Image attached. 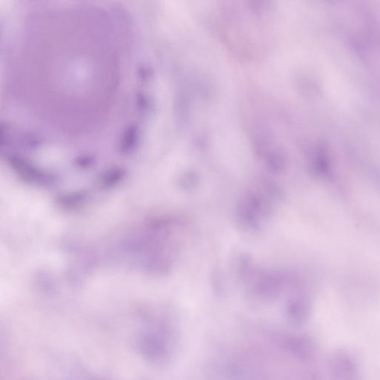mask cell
<instances>
[{"mask_svg": "<svg viewBox=\"0 0 380 380\" xmlns=\"http://www.w3.org/2000/svg\"><path fill=\"white\" fill-rule=\"evenodd\" d=\"M260 186L259 191L249 190L236 205L235 224L245 232L261 229L263 220L270 216L272 211L271 199L274 197L264 186Z\"/></svg>", "mask_w": 380, "mask_h": 380, "instance_id": "1", "label": "cell"}, {"mask_svg": "<svg viewBox=\"0 0 380 380\" xmlns=\"http://www.w3.org/2000/svg\"><path fill=\"white\" fill-rule=\"evenodd\" d=\"M246 283L249 297L257 302L268 303L278 297L285 277L278 272H259L255 269Z\"/></svg>", "mask_w": 380, "mask_h": 380, "instance_id": "2", "label": "cell"}, {"mask_svg": "<svg viewBox=\"0 0 380 380\" xmlns=\"http://www.w3.org/2000/svg\"><path fill=\"white\" fill-rule=\"evenodd\" d=\"M287 313L292 320H303L306 314V306L299 298H295L289 303Z\"/></svg>", "mask_w": 380, "mask_h": 380, "instance_id": "3", "label": "cell"}]
</instances>
